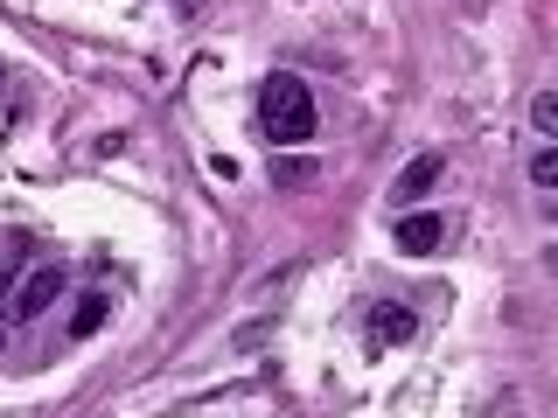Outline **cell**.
I'll list each match as a JSON object with an SVG mask.
<instances>
[{
	"instance_id": "obj_1",
	"label": "cell",
	"mask_w": 558,
	"mask_h": 418,
	"mask_svg": "<svg viewBox=\"0 0 558 418\" xmlns=\"http://www.w3.org/2000/svg\"><path fill=\"white\" fill-rule=\"evenodd\" d=\"M258 126H266L279 147H307L314 126H322V104H314V91L293 70H272V77L258 84Z\"/></svg>"
},
{
	"instance_id": "obj_2",
	"label": "cell",
	"mask_w": 558,
	"mask_h": 418,
	"mask_svg": "<svg viewBox=\"0 0 558 418\" xmlns=\"http://www.w3.org/2000/svg\"><path fill=\"white\" fill-rule=\"evenodd\" d=\"M57 293H63V266H35V272H22L8 314H14V321H43V314L57 307Z\"/></svg>"
},
{
	"instance_id": "obj_3",
	"label": "cell",
	"mask_w": 558,
	"mask_h": 418,
	"mask_svg": "<svg viewBox=\"0 0 558 418\" xmlns=\"http://www.w3.org/2000/svg\"><path fill=\"white\" fill-rule=\"evenodd\" d=\"M440 174H447V153H418V161H405V174L391 182V209H412Z\"/></svg>"
},
{
	"instance_id": "obj_4",
	"label": "cell",
	"mask_w": 558,
	"mask_h": 418,
	"mask_svg": "<svg viewBox=\"0 0 558 418\" xmlns=\"http://www.w3.org/2000/svg\"><path fill=\"white\" fill-rule=\"evenodd\" d=\"M398 251H412V258H426L433 244L447 237V223H440V209H412V217H398Z\"/></svg>"
},
{
	"instance_id": "obj_5",
	"label": "cell",
	"mask_w": 558,
	"mask_h": 418,
	"mask_svg": "<svg viewBox=\"0 0 558 418\" xmlns=\"http://www.w3.org/2000/svg\"><path fill=\"white\" fill-rule=\"evenodd\" d=\"M412 335H418L412 307H398V300H377L371 307V348H398V342H412Z\"/></svg>"
},
{
	"instance_id": "obj_6",
	"label": "cell",
	"mask_w": 558,
	"mask_h": 418,
	"mask_svg": "<svg viewBox=\"0 0 558 418\" xmlns=\"http://www.w3.org/2000/svg\"><path fill=\"white\" fill-rule=\"evenodd\" d=\"M314 174H322V168H314V153H272V182L279 188H307Z\"/></svg>"
},
{
	"instance_id": "obj_7",
	"label": "cell",
	"mask_w": 558,
	"mask_h": 418,
	"mask_svg": "<svg viewBox=\"0 0 558 418\" xmlns=\"http://www.w3.org/2000/svg\"><path fill=\"white\" fill-rule=\"evenodd\" d=\"M105 314H112V307H105V293H84V300H77V321H70V335H98Z\"/></svg>"
},
{
	"instance_id": "obj_8",
	"label": "cell",
	"mask_w": 558,
	"mask_h": 418,
	"mask_svg": "<svg viewBox=\"0 0 558 418\" xmlns=\"http://www.w3.org/2000/svg\"><path fill=\"white\" fill-rule=\"evenodd\" d=\"M531 126L545 133V139L558 133V91H537V98H531Z\"/></svg>"
},
{
	"instance_id": "obj_9",
	"label": "cell",
	"mask_w": 558,
	"mask_h": 418,
	"mask_svg": "<svg viewBox=\"0 0 558 418\" xmlns=\"http://www.w3.org/2000/svg\"><path fill=\"white\" fill-rule=\"evenodd\" d=\"M531 182L537 188H558V147H537L531 153Z\"/></svg>"
},
{
	"instance_id": "obj_10",
	"label": "cell",
	"mask_w": 558,
	"mask_h": 418,
	"mask_svg": "<svg viewBox=\"0 0 558 418\" xmlns=\"http://www.w3.org/2000/svg\"><path fill=\"white\" fill-rule=\"evenodd\" d=\"M14 286H22V279H14V266H0V307L14 300Z\"/></svg>"
},
{
	"instance_id": "obj_11",
	"label": "cell",
	"mask_w": 558,
	"mask_h": 418,
	"mask_svg": "<svg viewBox=\"0 0 558 418\" xmlns=\"http://www.w3.org/2000/svg\"><path fill=\"white\" fill-rule=\"evenodd\" d=\"M0 348H8V328H0Z\"/></svg>"
}]
</instances>
